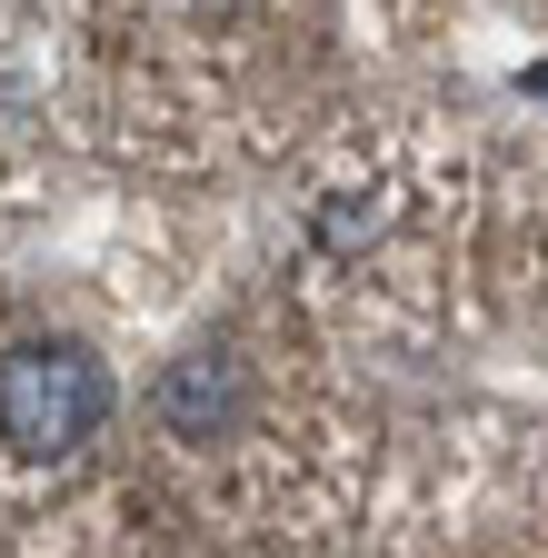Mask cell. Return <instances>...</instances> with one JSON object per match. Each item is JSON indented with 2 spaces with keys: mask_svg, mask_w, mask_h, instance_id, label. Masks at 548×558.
Instances as JSON below:
<instances>
[{
  "mask_svg": "<svg viewBox=\"0 0 548 558\" xmlns=\"http://www.w3.org/2000/svg\"><path fill=\"white\" fill-rule=\"evenodd\" d=\"M110 409V379L81 339H21L0 349V439L21 459H71Z\"/></svg>",
  "mask_w": 548,
  "mask_h": 558,
  "instance_id": "obj_1",
  "label": "cell"
},
{
  "mask_svg": "<svg viewBox=\"0 0 548 558\" xmlns=\"http://www.w3.org/2000/svg\"><path fill=\"white\" fill-rule=\"evenodd\" d=\"M230 409H240V369L230 360H180L170 369V418L180 429H220Z\"/></svg>",
  "mask_w": 548,
  "mask_h": 558,
  "instance_id": "obj_2",
  "label": "cell"
}]
</instances>
